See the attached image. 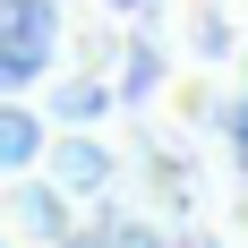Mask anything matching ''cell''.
I'll return each instance as SVG.
<instances>
[{"label": "cell", "instance_id": "obj_2", "mask_svg": "<svg viewBox=\"0 0 248 248\" xmlns=\"http://www.w3.org/2000/svg\"><path fill=\"white\" fill-rule=\"evenodd\" d=\"M0 214H9V231H17L26 248H69L77 231H86V197H77V188H60L51 171L0 180Z\"/></svg>", "mask_w": 248, "mask_h": 248}, {"label": "cell", "instance_id": "obj_9", "mask_svg": "<svg viewBox=\"0 0 248 248\" xmlns=\"http://www.w3.org/2000/svg\"><path fill=\"white\" fill-rule=\"evenodd\" d=\"M0 248H26V240H17V231H9V214H0Z\"/></svg>", "mask_w": 248, "mask_h": 248}, {"label": "cell", "instance_id": "obj_4", "mask_svg": "<svg viewBox=\"0 0 248 248\" xmlns=\"http://www.w3.org/2000/svg\"><path fill=\"white\" fill-rule=\"evenodd\" d=\"M163 17H171V51L180 60L231 69V60L248 51V0H171Z\"/></svg>", "mask_w": 248, "mask_h": 248}, {"label": "cell", "instance_id": "obj_3", "mask_svg": "<svg viewBox=\"0 0 248 248\" xmlns=\"http://www.w3.org/2000/svg\"><path fill=\"white\" fill-rule=\"evenodd\" d=\"M43 171L60 180V188H77V197L94 205L103 188H128V163L111 154V137H103V120H60V137H51Z\"/></svg>", "mask_w": 248, "mask_h": 248}, {"label": "cell", "instance_id": "obj_8", "mask_svg": "<svg viewBox=\"0 0 248 248\" xmlns=\"http://www.w3.org/2000/svg\"><path fill=\"white\" fill-rule=\"evenodd\" d=\"M103 9H120V17L137 26V17H163V9H171V0H103Z\"/></svg>", "mask_w": 248, "mask_h": 248}, {"label": "cell", "instance_id": "obj_6", "mask_svg": "<svg viewBox=\"0 0 248 248\" xmlns=\"http://www.w3.org/2000/svg\"><path fill=\"white\" fill-rule=\"evenodd\" d=\"M51 137H60V120H51V103H43V94H0V180L43 171Z\"/></svg>", "mask_w": 248, "mask_h": 248}, {"label": "cell", "instance_id": "obj_7", "mask_svg": "<svg viewBox=\"0 0 248 248\" xmlns=\"http://www.w3.org/2000/svg\"><path fill=\"white\" fill-rule=\"evenodd\" d=\"M214 231H223V248H248V180L214 197Z\"/></svg>", "mask_w": 248, "mask_h": 248}, {"label": "cell", "instance_id": "obj_5", "mask_svg": "<svg viewBox=\"0 0 248 248\" xmlns=\"http://www.w3.org/2000/svg\"><path fill=\"white\" fill-rule=\"evenodd\" d=\"M154 120L171 128L180 146L214 137V120H223V69H214V60H171L163 94H154Z\"/></svg>", "mask_w": 248, "mask_h": 248}, {"label": "cell", "instance_id": "obj_1", "mask_svg": "<svg viewBox=\"0 0 248 248\" xmlns=\"http://www.w3.org/2000/svg\"><path fill=\"white\" fill-rule=\"evenodd\" d=\"M69 43V0H0V77L43 86Z\"/></svg>", "mask_w": 248, "mask_h": 248}]
</instances>
